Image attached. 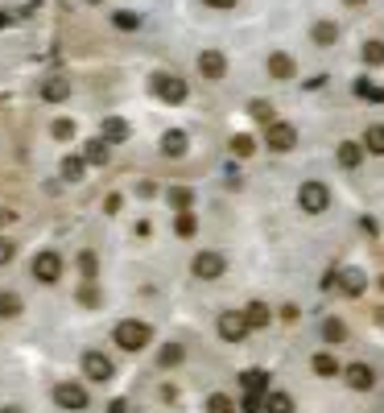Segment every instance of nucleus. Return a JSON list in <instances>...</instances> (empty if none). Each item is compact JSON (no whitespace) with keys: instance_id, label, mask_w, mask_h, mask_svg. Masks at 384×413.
I'll list each match as a JSON object with an SVG mask.
<instances>
[{"instance_id":"nucleus-1","label":"nucleus","mask_w":384,"mask_h":413,"mask_svg":"<svg viewBox=\"0 0 384 413\" xmlns=\"http://www.w3.org/2000/svg\"><path fill=\"white\" fill-rule=\"evenodd\" d=\"M116 347H124V352H141V347H149V339H153V331H149V323H137V319H124V323H116Z\"/></svg>"},{"instance_id":"nucleus-2","label":"nucleus","mask_w":384,"mask_h":413,"mask_svg":"<svg viewBox=\"0 0 384 413\" xmlns=\"http://www.w3.org/2000/svg\"><path fill=\"white\" fill-rule=\"evenodd\" d=\"M298 207H302L306 215H323V211L331 207V190H327L323 182H302V190H298Z\"/></svg>"},{"instance_id":"nucleus-3","label":"nucleus","mask_w":384,"mask_h":413,"mask_svg":"<svg viewBox=\"0 0 384 413\" xmlns=\"http://www.w3.org/2000/svg\"><path fill=\"white\" fill-rule=\"evenodd\" d=\"M153 91L165 99V103H182L190 91H186V79H178V74H170V70H161V74H153Z\"/></svg>"},{"instance_id":"nucleus-4","label":"nucleus","mask_w":384,"mask_h":413,"mask_svg":"<svg viewBox=\"0 0 384 413\" xmlns=\"http://www.w3.org/2000/svg\"><path fill=\"white\" fill-rule=\"evenodd\" d=\"M33 277H37L41 285H54V281L62 277V256H58V252H37V256H33Z\"/></svg>"},{"instance_id":"nucleus-5","label":"nucleus","mask_w":384,"mask_h":413,"mask_svg":"<svg viewBox=\"0 0 384 413\" xmlns=\"http://www.w3.org/2000/svg\"><path fill=\"white\" fill-rule=\"evenodd\" d=\"M54 405L58 410H87V389L62 381V385H54Z\"/></svg>"},{"instance_id":"nucleus-6","label":"nucleus","mask_w":384,"mask_h":413,"mask_svg":"<svg viewBox=\"0 0 384 413\" xmlns=\"http://www.w3.org/2000/svg\"><path fill=\"white\" fill-rule=\"evenodd\" d=\"M190 269H194V277H199V281H215V277H223V269H228V261H223L219 252H199Z\"/></svg>"},{"instance_id":"nucleus-7","label":"nucleus","mask_w":384,"mask_h":413,"mask_svg":"<svg viewBox=\"0 0 384 413\" xmlns=\"http://www.w3.org/2000/svg\"><path fill=\"white\" fill-rule=\"evenodd\" d=\"M244 335H248L244 310H223V314H219V339H228V343H240Z\"/></svg>"},{"instance_id":"nucleus-8","label":"nucleus","mask_w":384,"mask_h":413,"mask_svg":"<svg viewBox=\"0 0 384 413\" xmlns=\"http://www.w3.org/2000/svg\"><path fill=\"white\" fill-rule=\"evenodd\" d=\"M112 372H116V368H112V360H108L103 352H87V356H83V376H87V381L103 385V381H112Z\"/></svg>"},{"instance_id":"nucleus-9","label":"nucleus","mask_w":384,"mask_h":413,"mask_svg":"<svg viewBox=\"0 0 384 413\" xmlns=\"http://www.w3.org/2000/svg\"><path fill=\"white\" fill-rule=\"evenodd\" d=\"M265 137H269V149H277V153H290V149L298 145V128H294V124H281V120H273Z\"/></svg>"},{"instance_id":"nucleus-10","label":"nucleus","mask_w":384,"mask_h":413,"mask_svg":"<svg viewBox=\"0 0 384 413\" xmlns=\"http://www.w3.org/2000/svg\"><path fill=\"white\" fill-rule=\"evenodd\" d=\"M199 70H203V79H223L228 74V58L219 50H203L199 54Z\"/></svg>"},{"instance_id":"nucleus-11","label":"nucleus","mask_w":384,"mask_h":413,"mask_svg":"<svg viewBox=\"0 0 384 413\" xmlns=\"http://www.w3.org/2000/svg\"><path fill=\"white\" fill-rule=\"evenodd\" d=\"M99 141H103V145H120V141H128V120L108 116V120L99 124Z\"/></svg>"},{"instance_id":"nucleus-12","label":"nucleus","mask_w":384,"mask_h":413,"mask_svg":"<svg viewBox=\"0 0 384 413\" xmlns=\"http://www.w3.org/2000/svg\"><path fill=\"white\" fill-rule=\"evenodd\" d=\"M269 74H273L277 83H285V79H294V74H298V62H294L290 54H281V50H277V54H269Z\"/></svg>"},{"instance_id":"nucleus-13","label":"nucleus","mask_w":384,"mask_h":413,"mask_svg":"<svg viewBox=\"0 0 384 413\" xmlns=\"http://www.w3.org/2000/svg\"><path fill=\"white\" fill-rule=\"evenodd\" d=\"M347 385L360 389V393H368V389L376 385V372H372L368 364H347Z\"/></svg>"},{"instance_id":"nucleus-14","label":"nucleus","mask_w":384,"mask_h":413,"mask_svg":"<svg viewBox=\"0 0 384 413\" xmlns=\"http://www.w3.org/2000/svg\"><path fill=\"white\" fill-rule=\"evenodd\" d=\"M66 95H70V79H58V74H54V79L41 83V99H46V103H62Z\"/></svg>"},{"instance_id":"nucleus-15","label":"nucleus","mask_w":384,"mask_h":413,"mask_svg":"<svg viewBox=\"0 0 384 413\" xmlns=\"http://www.w3.org/2000/svg\"><path fill=\"white\" fill-rule=\"evenodd\" d=\"M240 385H244L252 397H269V372H261V368H248V372L240 376Z\"/></svg>"},{"instance_id":"nucleus-16","label":"nucleus","mask_w":384,"mask_h":413,"mask_svg":"<svg viewBox=\"0 0 384 413\" xmlns=\"http://www.w3.org/2000/svg\"><path fill=\"white\" fill-rule=\"evenodd\" d=\"M186 145H190V141H186V132H182V128H174V132H165V137H161V153H165V157H182V153H186Z\"/></svg>"},{"instance_id":"nucleus-17","label":"nucleus","mask_w":384,"mask_h":413,"mask_svg":"<svg viewBox=\"0 0 384 413\" xmlns=\"http://www.w3.org/2000/svg\"><path fill=\"white\" fill-rule=\"evenodd\" d=\"M360 161H364V145H360V141H343V145H339V165H343V170H356Z\"/></svg>"},{"instance_id":"nucleus-18","label":"nucleus","mask_w":384,"mask_h":413,"mask_svg":"<svg viewBox=\"0 0 384 413\" xmlns=\"http://www.w3.org/2000/svg\"><path fill=\"white\" fill-rule=\"evenodd\" d=\"M103 161H108V145H103L99 137L87 141V145H83V165H103Z\"/></svg>"},{"instance_id":"nucleus-19","label":"nucleus","mask_w":384,"mask_h":413,"mask_svg":"<svg viewBox=\"0 0 384 413\" xmlns=\"http://www.w3.org/2000/svg\"><path fill=\"white\" fill-rule=\"evenodd\" d=\"M244 323H248V331H261V327H269V306H265V302H252V306L244 310Z\"/></svg>"},{"instance_id":"nucleus-20","label":"nucleus","mask_w":384,"mask_h":413,"mask_svg":"<svg viewBox=\"0 0 384 413\" xmlns=\"http://www.w3.org/2000/svg\"><path fill=\"white\" fill-rule=\"evenodd\" d=\"M310 37H314L319 46H335V37H339V25H335V21H319V25L310 29Z\"/></svg>"},{"instance_id":"nucleus-21","label":"nucleus","mask_w":384,"mask_h":413,"mask_svg":"<svg viewBox=\"0 0 384 413\" xmlns=\"http://www.w3.org/2000/svg\"><path fill=\"white\" fill-rule=\"evenodd\" d=\"M339 290L352 294V298H360V294H364V273H360V269H347V273L339 277Z\"/></svg>"},{"instance_id":"nucleus-22","label":"nucleus","mask_w":384,"mask_h":413,"mask_svg":"<svg viewBox=\"0 0 384 413\" xmlns=\"http://www.w3.org/2000/svg\"><path fill=\"white\" fill-rule=\"evenodd\" d=\"M265 413H294V397L290 393H269L265 397Z\"/></svg>"},{"instance_id":"nucleus-23","label":"nucleus","mask_w":384,"mask_h":413,"mask_svg":"<svg viewBox=\"0 0 384 413\" xmlns=\"http://www.w3.org/2000/svg\"><path fill=\"white\" fill-rule=\"evenodd\" d=\"M360 145H364V153H384V124H372Z\"/></svg>"},{"instance_id":"nucleus-24","label":"nucleus","mask_w":384,"mask_h":413,"mask_svg":"<svg viewBox=\"0 0 384 413\" xmlns=\"http://www.w3.org/2000/svg\"><path fill=\"white\" fill-rule=\"evenodd\" d=\"M360 54H364V62H368V66H384V41H376V37H368Z\"/></svg>"},{"instance_id":"nucleus-25","label":"nucleus","mask_w":384,"mask_h":413,"mask_svg":"<svg viewBox=\"0 0 384 413\" xmlns=\"http://www.w3.org/2000/svg\"><path fill=\"white\" fill-rule=\"evenodd\" d=\"M310 364H314V372H319V376H335V372H339V364H335V356H331V352H319Z\"/></svg>"},{"instance_id":"nucleus-26","label":"nucleus","mask_w":384,"mask_h":413,"mask_svg":"<svg viewBox=\"0 0 384 413\" xmlns=\"http://www.w3.org/2000/svg\"><path fill=\"white\" fill-rule=\"evenodd\" d=\"M83 170H87V165H83V157H62V178H66V182H79V178H83Z\"/></svg>"},{"instance_id":"nucleus-27","label":"nucleus","mask_w":384,"mask_h":413,"mask_svg":"<svg viewBox=\"0 0 384 413\" xmlns=\"http://www.w3.org/2000/svg\"><path fill=\"white\" fill-rule=\"evenodd\" d=\"M323 335H327V343H343V339H347V327H343L339 319H327V323H323Z\"/></svg>"},{"instance_id":"nucleus-28","label":"nucleus","mask_w":384,"mask_h":413,"mask_svg":"<svg viewBox=\"0 0 384 413\" xmlns=\"http://www.w3.org/2000/svg\"><path fill=\"white\" fill-rule=\"evenodd\" d=\"M207 413H236V401L223 397V393H211L207 397Z\"/></svg>"},{"instance_id":"nucleus-29","label":"nucleus","mask_w":384,"mask_h":413,"mask_svg":"<svg viewBox=\"0 0 384 413\" xmlns=\"http://www.w3.org/2000/svg\"><path fill=\"white\" fill-rule=\"evenodd\" d=\"M112 25H116V29H137V25H141V12L120 8V12H112Z\"/></svg>"},{"instance_id":"nucleus-30","label":"nucleus","mask_w":384,"mask_h":413,"mask_svg":"<svg viewBox=\"0 0 384 413\" xmlns=\"http://www.w3.org/2000/svg\"><path fill=\"white\" fill-rule=\"evenodd\" d=\"M248 116H256V120L273 124V103H269V99H252V103H248Z\"/></svg>"},{"instance_id":"nucleus-31","label":"nucleus","mask_w":384,"mask_h":413,"mask_svg":"<svg viewBox=\"0 0 384 413\" xmlns=\"http://www.w3.org/2000/svg\"><path fill=\"white\" fill-rule=\"evenodd\" d=\"M194 228H199V219H194L190 211H178V219H174V232H178V236H194Z\"/></svg>"},{"instance_id":"nucleus-32","label":"nucleus","mask_w":384,"mask_h":413,"mask_svg":"<svg viewBox=\"0 0 384 413\" xmlns=\"http://www.w3.org/2000/svg\"><path fill=\"white\" fill-rule=\"evenodd\" d=\"M21 314V298L17 294H0V319H17Z\"/></svg>"},{"instance_id":"nucleus-33","label":"nucleus","mask_w":384,"mask_h":413,"mask_svg":"<svg viewBox=\"0 0 384 413\" xmlns=\"http://www.w3.org/2000/svg\"><path fill=\"white\" fill-rule=\"evenodd\" d=\"M252 149H256V141H252V137H244V132H240V137H232V153H236V157H252Z\"/></svg>"},{"instance_id":"nucleus-34","label":"nucleus","mask_w":384,"mask_h":413,"mask_svg":"<svg viewBox=\"0 0 384 413\" xmlns=\"http://www.w3.org/2000/svg\"><path fill=\"white\" fill-rule=\"evenodd\" d=\"M170 203H174L178 211H190V203H194V194H190L186 186H174V190H170Z\"/></svg>"},{"instance_id":"nucleus-35","label":"nucleus","mask_w":384,"mask_h":413,"mask_svg":"<svg viewBox=\"0 0 384 413\" xmlns=\"http://www.w3.org/2000/svg\"><path fill=\"white\" fill-rule=\"evenodd\" d=\"M174 364H182V347H178V343H165V347H161V368H174Z\"/></svg>"},{"instance_id":"nucleus-36","label":"nucleus","mask_w":384,"mask_h":413,"mask_svg":"<svg viewBox=\"0 0 384 413\" xmlns=\"http://www.w3.org/2000/svg\"><path fill=\"white\" fill-rule=\"evenodd\" d=\"M50 132H54L58 141H70V137H74V120H54V128H50Z\"/></svg>"},{"instance_id":"nucleus-37","label":"nucleus","mask_w":384,"mask_h":413,"mask_svg":"<svg viewBox=\"0 0 384 413\" xmlns=\"http://www.w3.org/2000/svg\"><path fill=\"white\" fill-rule=\"evenodd\" d=\"M244 413H265V397H252V393H244Z\"/></svg>"},{"instance_id":"nucleus-38","label":"nucleus","mask_w":384,"mask_h":413,"mask_svg":"<svg viewBox=\"0 0 384 413\" xmlns=\"http://www.w3.org/2000/svg\"><path fill=\"white\" fill-rule=\"evenodd\" d=\"M12 256H17V244H12V240H0V265H8Z\"/></svg>"},{"instance_id":"nucleus-39","label":"nucleus","mask_w":384,"mask_h":413,"mask_svg":"<svg viewBox=\"0 0 384 413\" xmlns=\"http://www.w3.org/2000/svg\"><path fill=\"white\" fill-rule=\"evenodd\" d=\"M79 269H83L87 277H95V256H91V252H83V256H79Z\"/></svg>"},{"instance_id":"nucleus-40","label":"nucleus","mask_w":384,"mask_h":413,"mask_svg":"<svg viewBox=\"0 0 384 413\" xmlns=\"http://www.w3.org/2000/svg\"><path fill=\"white\" fill-rule=\"evenodd\" d=\"M79 302H83V306H95V302H99V294H95L91 285H83V290H79Z\"/></svg>"},{"instance_id":"nucleus-41","label":"nucleus","mask_w":384,"mask_h":413,"mask_svg":"<svg viewBox=\"0 0 384 413\" xmlns=\"http://www.w3.org/2000/svg\"><path fill=\"white\" fill-rule=\"evenodd\" d=\"M203 4H211V8H236V0H203Z\"/></svg>"},{"instance_id":"nucleus-42","label":"nucleus","mask_w":384,"mask_h":413,"mask_svg":"<svg viewBox=\"0 0 384 413\" xmlns=\"http://www.w3.org/2000/svg\"><path fill=\"white\" fill-rule=\"evenodd\" d=\"M108 413H128V405H124V401H112V405H108Z\"/></svg>"},{"instance_id":"nucleus-43","label":"nucleus","mask_w":384,"mask_h":413,"mask_svg":"<svg viewBox=\"0 0 384 413\" xmlns=\"http://www.w3.org/2000/svg\"><path fill=\"white\" fill-rule=\"evenodd\" d=\"M4 25H12V12H0V29H4Z\"/></svg>"},{"instance_id":"nucleus-44","label":"nucleus","mask_w":384,"mask_h":413,"mask_svg":"<svg viewBox=\"0 0 384 413\" xmlns=\"http://www.w3.org/2000/svg\"><path fill=\"white\" fill-rule=\"evenodd\" d=\"M0 413H21V410H17V405H4V410H0Z\"/></svg>"},{"instance_id":"nucleus-45","label":"nucleus","mask_w":384,"mask_h":413,"mask_svg":"<svg viewBox=\"0 0 384 413\" xmlns=\"http://www.w3.org/2000/svg\"><path fill=\"white\" fill-rule=\"evenodd\" d=\"M347 4H364V0H347Z\"/></svg>"},{"instance_id":"nucleus-46","label":"nucleus","mask_w":384,"mask_h":413,"mask_svg":"<svg viewBox=\"0 0 384 413\" xmlns=\"http://www.w3.org/2000/svg\"><path fill=\"white\" fill-rule=\"evenodd\" d=\"M87 4H103V0H87Z\"/></svg>"},{"instance_id":"nucleus-47","label":"nucleus","mask_w":384,"mask_h":413,"mask_svg":"<svg viewBox=\"0 0 384 413\" xmlns=\"http://www.w3.org/2000/svg\"><path fill=\"white\" fill-rule=\"evenodd\" d=\"M0 219H8V215H0Z\"/></svg>"}]
</instances>
